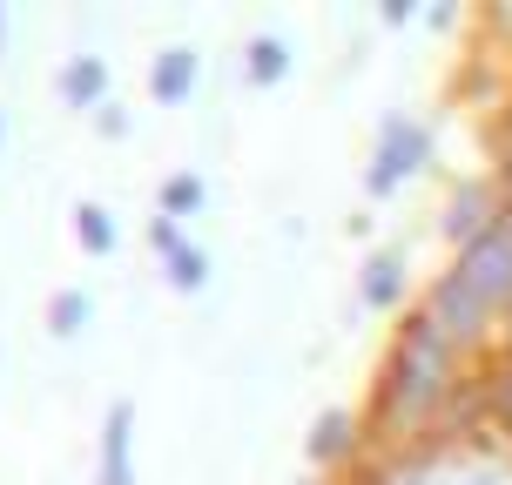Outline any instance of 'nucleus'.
Instances as JSON below:
<instances>
[{"label":"nucleus","mask_w":512,"mask_h":485,"mask_svg":"<svg viewBox=\"0 0 512 485\" xmlns=\"http://www.w3.org/2000/svg\"><path fill=\"white\" fill-rule=\"evenodd\" d=\"M95 128H102V135H128V102H115V95H108V102L95 108Z\"/></svg>","instance_id":"obj_19"},{"label":"nucleus","mask_w":512,"mask_h":485,"mask_svg":"<svg viewBox=\"0 0 512 485\" xmlns=\"http://www.w3.org/2000/svg\"><path fill=\"white\" fill-rule=\"evenodd\" d=\"M0 142H7V108H0Z\"/></svg>","instance_id":"obj_23"},{"label":"nucleus","mask_w":512,"mask_h":485,"mask_svg":"<svg viewBox=\"0 0 512 485\" xmlns=\"http://www.w3.org/2000/svg\"><path fill=\"white\" fill-rule=\"evenodd\" d=\"M405 263H411L405 243H378V250L364 256V270H358V297L371 310H391L398 297H405V277H411Z\"/></svg>","instance_id":"obj_8"},{"label":"nucleus","mask_w":512,"mask_h":485,"mask_svg":"<svg viewBox=\"0 0 512 485\" xmlns=\"http://www.w3.org/2000/svg\"><path fill=\"white\" fill-rule=\"evenodd\" d=\"M459 378V344L438 331L425 304L411 310L398 337H391V351L378 364V384H371V411H364V438L391 452V459H405L411 438L432 432L438 405H445V391Z\"/></svg>","instance_id":"obj_1"},{"label":"nucleus","mask_w":512,"mask_h":485,"mask_svg":"<svg viewBox=\"0 0 512 485\" xmlns=\"http://www.w3.org/2000/svg\"><path fill=\"white\" fill-rule=\"evenodd\" d=\"M75 236H81V250L108 256L115 243H122V230H115V209H108V203H81V209H75Z\"/></svg>","instance_id":"obj_13"},{"label":"nucleus","mask_w":512,"mask_h":485,"mask_svg":"<svg viewBox=\"0 0 512 485\" xmlns=\"http://www.w3.org/2000/svg\"><path fill=\"white\" fill-rule=\"evenodd\" d=\"M196 75H203V54L189 48V41H169L149 61V95L155 102H182V95H196Z\"/></svg>","instance_id":"obj_9"},{"label":"nucleus","mask_w":512,"mask_h":485,"mask_svg":"<svg viewBox=\"0 0 512 485\" xmlns=\"http://www.w3.org/2000/svg\"><path fill=\"white\" fill-rule=\"evenodd\" d=\"M95 485H135V398H108V411H102Z\"/></svg>","instance_id":"obj_6"},{"label":"nucleus","mask_w":512,"mask_h":485,"mask_svg":"<svg viewBox=\"0 0 512 485\" xmlns=\"http://www.w3.org/2000/svg\"><path fill=\"white\" fill-rule=\"evenodd\" d=\"M486 378H492V425L512 438V351L486 358Z\"/></svg>","instance_id":"obj_15"},{"label":"nucleus","mask_w":512,"mask_h":485,"mask_svg":"<svg viewBox=\"0 0 512 485\" xmlns=\"http://www.w3.org/2000/svg\"><path fill=\"white\" fill-rule=\"evenodd\" d=\"M149 243H155L162 256H169V250H182L189 236H182V223H176V216H155V223H149Z\"/></svg>","instance_id":"obj_18"},{"label":"nucleus","mask_w":512,"mask_h":485,"mask_svg":"<svg viewBox=\"0 0 512 485\" xmlns=\"http://www.w3.org/2000/svg\"><path fill=\"white\" fill-rule=\"evenodd\" d=\"M506 310H512V203L499 209V223H492L479 243L452 250V263H445L432 277V290H425V317H432L459 351H472V344L486 337V324L506 317Z\"/></svg>","instance_id":"obj_2"},{"label":"nucleus","mask_w":512,"mask_h":485,"mask_svg":"<svg viewBox=\"0 0 512 485\" xmlns=\"http://www.w3.org/2000/svg\"><path fill=\"white\" fill-rule=\"evenodd\" d=\"M290 68V41H283L277 27H256L250 41H243V75L250 81H277Z\"/></svg>","instance_id":"obj_11"},{"label":"nucleus","mask_w":512,"mask_h":485,"mask_svg":"<svg viewBox=\"0 0 512 485\" xmlns=\"http://www.w3.org/2000/svg\"><path fill=\"white\" fill-rule=\"evenodd\" d=\"M499 209H506L499 176H465V182H452V196H445V236L465 250V243H479V236L499 223Z\"/></svg>","instance_id":"obj_5"},{"label":"nucleus","mask_w":512,"mask_h":485,"mask_svg":"<svg viewBox=\"0 0 512 485\" xmlns=\"http://www.w3.org/2000/svg\"><path fill=\"white\" fill-rule=\"evenodd\" d=\"M425 162H432V122H425V115H384L371 169H364V189H371V196H391V189L405 176H418Z\"/></svg>","instance_id":"obj_3"},{"label":"nucleus","mask_w":512,"mask_h":485,"mask_svg":"<svg viewBox=\"0 0 512 485\" xmlns=\"http://www.w3.org/2000/svg\"><path fill=\"white\" fill-rule=\"evenodd\" d=\"M54 88H61V102H75V108H102L108 102V61L102 54H68Z\"/></svg>","instance_id":"obj_10"},{"label":"nucleus","mask_w":512,"mask_h":485,"mask_svg":"<svg viewBox=\"0 0 512 485\" xmlns=\"http://www.w3.org/2000/svg\"><path fill=\"white\" fill-rule=\"evenodd\" d=\"M203 277H209V250H203V243H182V250H169V283H176V290H196Z\"/></svg>","instance_id":"obj_16"},{"label":"nucleus","mask_w":512,"mask_h":485,"mask_svg":"<svg viewBox=\"0 0 512 485\" xmlns=\"http://www.w3.org/2000/svg\"><path fill=\"white\" fill-rule=\"evenodd\" d=\"M425 21H432V27H452V21H459V7H452V0H432V7H425Z\"/></svg>","instance_id":"obj_20"},{"label":"nucleus","mask_w":512,"mask_h":485,"mask_svg":"<svg viewBox=\"0 0 512 485\" xmlns=\"http://www.w3.org/2000/svg\"><path fill=\"white\" fill-rule=\"evenodd\" d=\"M506 351H512V310H506Z\"/></svg>","instance_id":"obj_22"},{"label":"nucleus","mask_w":512,"mask_h":485,"mask_svg":"<svg viewBox=\"0 0 512 485\" xmlns=\"http://www.w3.org/2000/svg\"><path fill=\"white\" fill-rule=\"evenodd\" d=\"M0 48H7V0H0Z\"/></svg>","instance_id":"obj_21"},{"label":"nucleus","mask_w":512,"mask_h":485,"mask_svg":"<svg viewBox=\"0 0 512 485\" xmlns=\"http://www.w3.org/2000/svg\"><path fill=\"white\" fill-rule=\"evenodd\" d=\"M88 317H95V297H88L81 283H61V290L48 297V331H54V337H75Z\"/></svg>","instance_id":"obj_12"},{"label":"nucleus","mask_w":512,"mask_h":485,"mask_svg":"<svg viewBox=\"0 0 512 485\" xmlns=\"http://www.w3.org/2000/svg\"><path fill=\"white\" fill-rule=\"evenodd\" d=\"M486 418H492V378H486V364H479V371H459V378H452V391H445V405H438L425 445L438 452V445H452V438H472Z\"/></svg>","instance_id":"obj_4"},{"label":"nucleus","mask_w":512,"mask_h":485,"mask_svg":"<svg viewBox=\"0 0 512 485\" xmlns=\"http://www.w3.org/2000/svg\"><path fill=\"white\" fill-rule=\"evenodd\" d=\"M209 203V182L196 169H176V176H162V216H196Z\"/></svg>","instance_id":"obj_14"},{"label":"nucleus","mask_w":512,"mask_h":485,"mask_svg":"<svg viewBox=\"0 0 512 485\" xmlns=\"http://www.w3.org/2000/svg\"><path fill=\"white\" fill-rule=\"evenodd\" d=\"M364 445V411H351V405H324L317 411V425H310V459L317 465H344V459H358Z\"/></svg>","instance_id":"obj_7"},{"label":"nucleus","mask_w":512,"mask_h":485,"mask_svg":"<svg viewBox=\"0 0 512 485\" xmlns=\"http://www.w3.org/2000/svg\"><path fill=\"white\" fill-rule=\"evenodd\" d=\"M391 479H398V459H391V452H358L337 485H391Z\"/></svg>","instance_id":"obj_17"}]
</instances>
